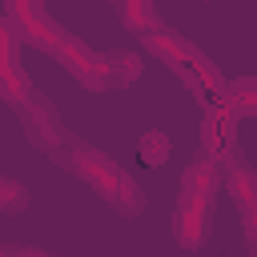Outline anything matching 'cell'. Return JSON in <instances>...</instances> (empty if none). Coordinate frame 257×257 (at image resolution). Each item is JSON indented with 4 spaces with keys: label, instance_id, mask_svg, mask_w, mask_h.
<instances>
[{
    "label": "cell",
    "instance_id": "obj_7",
    "mask_svg": "<svg viewBox=\"0 0 257 257\" xmlns=\"http://www.w3.org/2000/svg\"><path fill=\"white\" fill-rule=\"evenodd\" d=\"M4 257H52V253H40V249H16V245H8V249H4Z\"/></svg>",
    "mask_w": 257,
    "mask_h": 257
},
{
    "label": "cell",
    "instance_id": "obj_3",
    "mask_svg": "<svg viewBox=\"0 0 257 257\" xmlns=\"http://www.w3.org/2000/svg\"><path fill=\"white\" fill-rule=\"evenodd\" d=\"M177 241L185 249H201L209 237V209L205 205H177Z\"/></svg>",
    "mask_w": 257,
    "mask_h": 257
},
{
    "label": "cell",
    "instance_id": "obj_8",
    "mask_svg": "<svg viewBox=\"0 0 257 257\" xmlns=\"http://www.w3.org/2000/svg\"><path fill=\"white\" fill-rule=\"evenodd\" d=\"M245 229H249V253L257 257V217H245Z\"/></svg>",
    "mask_w": 257,
    "mask_h": 257
},
{
    "label": "cell",
    "instance_id": "obj_5",
    "mask_svg": "<svg viewBox=\"0 0 257 257\" xmlns=\"http://www.w3.org/2000/svg\"><path fill=\"white\" fill-rule=\"evenodd\" d=\"M0 189H4V197H0V209H4V213H20V209L28 205L24 185H16L12 177H4V181H0Z\"/></svg>",
    "mask_w": 257,
    "mask_h": 257
},
{
    "label": "cell",
    "instance_id": "obj_1",
    "mask_svg": "<svg viewBox=\"0 0 257 257\" xmlns=\"http://www.w3.org/2000/svg\"><path fill=\"white\" fill-rule=\"evenodd\" d=\"M56 161L68 165L72 173H80L88 185H96V193H100L108 205H116L120 213H141V205H145L141 189H137V185H133V181H128L104 153L88 149L84 141H68V149H60Z\"/></svg>",
    "mask_w": 257,
    "mask_h": 257
},
{
    "label": "cell",
    "instance_id": "obj_2",
    "mask_svg": "<svg viewBox=\"0 0 257 257\" xmlns=\"http://www.w3.org/2000/svg\"><path fill=\"white\" fill-rule=\"evenodd\" d=\"M221 189V161L213 157H201L185 169V181H181V205H213V193Z\"/></svg>",
    "mask_w": 257,
    "mask_h": 257
},
{
    "label": "cell",
    "instance_id": "obj_6",
    "mask_svg": "<svg viewBox=\"0 0 257 257\" xmlns=\"http://www.w3.org/2000/svg\"><path fill=\"white\" fill-rule=\"evenodd\" d=\"M165 157H169V141H165L161 133H149V137L141 141V161H145V165H161Z\"/></svg>",
    "mask_w": 257,
    "mask_h": 257
},
{
    "label": "cell",
    "instance_id": "obj_4",
    "mask_svg": "<svg viewBox=\"0 0 257 257\" xmlns=\"http://www.w3.org/2000/svg\"><path fill=\"white\" fill-rule=\"evenodd\" d=\"M104 76H108V88L137 80L141 76V56H133V52H104Z\"/></svg>",
    "mask_w": 257,
    "mask_h": 257
}]
</instances>
